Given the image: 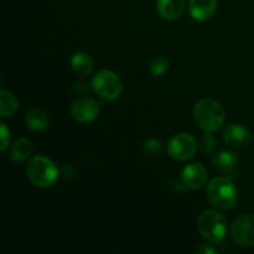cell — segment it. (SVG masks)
Returning <instances> with one entry per match:
<instances>
[{
	"instance_id": "ac0fdd59",
	"label": "cell",
	"mask_w": 254,
	"mask_h": 254,
	"mask_svg": "<svg viewBox=\"0 0 254 254\" xmlns=\"http://www.w3.org/2000/svg\"><path fill=\"white\" fill-rule=\"evenodd\" d=\"M169 67H170V61H169L168 57L164 56V55H160V56H156L151 60L149 68H150V72L153 76L160 77L168 71Z\"/></svg>"
},
{
	"instance_id": "6da1fadb",
	"label": "cell",
	"mask_w": 254,
	"mask_h": 254,
	"mask_svg": "<svg viewBox=\"0 0 254 254\" xmlns=\"http://www.w3.org/2000/svg\"><path fill=\"white\" fill-rule=\"evenodd\" d=\"M196 123L206 133H213L223 126L226 119V111L220 102L211 98L201 99L193 109Z\"/></svg>"
},
{
	"instance_id": "ffe728a7",
	"label": "cell",
	"mask_w": 254,
	"mask_h": 254,
	"mask_svg": "<svg viewBox=\"0 0 254 254\" xmlns=\"http://www.w3.org/2000/svg\"><path fill=\"white\" fill-rule=\"evenodd\" d=\"M164 149V145L163 143H161L160 140H158V139H148V140L144 143V150H145V153L150 154V155H158V154H160L161 151H163Z\"/></svg>"
},
{
	"instance_id": "9a60e30c",
	"label": "cell",
	"mask_w": 254,
	"mask_h": 254,
	"mask_svg": "<svg viewBox=\"0 0 254 254\" xmlns=\"http://www.w3.org/2000/svg\"><path fill=\"white\" fill-rule=\"evenodd\" d=\"M32 154V143L26 138H20L12 144L10 149V159L15 163L27 160Z\"/></svg>"
},
{
	"instance_id": "277c9868",
	"label": "cell",
	"mask_w": 254,
	"mask_h": 254,
	"mask_svg": "<svg viewBox=\"0 0 254 254\" xmlns=\"http://www.w3.org/2000/svg\"><path fill=\"white\" fill-rule=\"evenodd\" d=\"M197 230L206 241L220 243L227 235V218L216 210H206L198 217Z\"/></svg>"
},
{
	"instance_id": "8fae6325",
	"label": "cell",
	"mask_w": 254,
	"mask_h": 254,
	"mask_svg": "<svg viewBox=\"0 0 254 254\" xmlns=\"http://www.w3.org/2000/svg\"><path fill=\"white\" fill-rule=\"evenodd\" d=\"M217 0H189V11L197 21H206L215 15Z\"/></svg>"
},
{
	"instance_id": "e0dca14e",
	"label": "cell",
	"mask_w": 254,
	"mask_h": 254,
	"mask_svg": "<svg viewBox=\"0 0 254 254\" xmlns=\"http://www.w3.org/2000/svg\"><path fill=\"white\" fill-rule=\"evenodd\" d=\"M19 108V102L17 98L7 89L0 91V116L2 118H7L16 113Z\"/></svg>"
},
{
	"instance_id": "ba28073f",
	"label": "cell",
	"mask_w": 254,
	"mask_h": 254,
	"mask_svg": "<svg viewBox=\"0 0 254 254\" xmlns=\"http://www.w3.org/2000/svg\"><path fill=\"white\" fill-rule=\"evenodd\" d=\"M102 103L92 98H78L71 106V114L77 122L89 123L99 116Z\"/></svg>"
},
{
	"instance_id": "44dd1931",
	"label": "cell",
	"mask_w": 254,
	"mask_h": 254,
	"mask_svg": "<svg viewBox=\"0 0 254 254\" xmlns=\"http://www.w3.org/2000/svg\"><path fill=\"white\" fill-rule=\"evenodd\" d=\"M0 135H1V146H0V151L4 153L10 144V130L4 123L0 124Z\"/></svg>"
},
{
	"instance_id": "5bb4252c",
	"label": "cell",
	"mask_w": 254,
	"mask_h": 254,
	"mask_svg": "<svg viewBox=\"0 0 254 254\" xmlns=\"http://www.w3.org/2000/svg\"><path fill=\"white\" fill-rule=\"evenodd\" d=\"M25 122H26L27 128L34 131L45 130V129L49 128L50 124V119L46 112L39 108L30 109L26 116H25Z\"/></svg>"
},
{
	"instance_id": "5b68a950",
	"label": "cell",
	"mask_w": 254,
	"mask_h": 254,
	"mask_svg": "<svg viewBox=\"0 0 254 254\" xmlns=\"http://www.w3.org/2000/svg\"><path fill=\"white\" fill-rule=\"evenodd\" d=\"M92 87L99 97L107 101L117 99L123 91L121 77L116 72L109 71V69H102L97 72L92 81Z\"/></svg>"
},
{
	"instance_id": "2e32d148",
	"label": "cell",
	"mask_w": 254,
	"mask_h": 254,
	"mask_svg": "<svg viewBox=\"0 0 254 254\" xmlns=\"http://www.w3.org/2000/svg\"><path fill=\"white\" fill-rule=\"evenodd\" d=\"M71 67L76 73L81 74V76H87L93 69V61L86 52H74L71 57Z\"/></svg>"
},
{
	"instance_id": "9c48e42d",
	"label": "cell",
	"mask_w": 254,
	"mask_h": 254,
	"mask_svg": "<svg viewBox=\"0 0 254 254\" xmlns=\"http://www.w3.org/2000/svg\"><path fill=\"white\" fill-rule=\"evenodd\" d=\"M181 179H183L184 185L188 186L189 189H200L207 181V171L201 164L192 163L189 164L184 168L181 173Z\"/></svg>"
},
{
	"instance_id": "4fadbf2b",
	"label": "cell",
	"mask_w": 254,
	"mask_h": 254,
	"mask_svg": "<svg viewBox=\"0 0 254 254\" xmlns=\"http://www.w3.org/2000/svg\"><path fill=\"white\" fill-rule=\"evenodd\" d=\"M158 12L165 20H175L183 15L185 0H158Z\"/></svg>"
},
{
	"instance_id": "7a4b0ae2",
	"label": "cell",
	"mask_w": 254,
	"mask_h": 254,
	"mask_svg": "<svg viewBox=\"0 0 254 254\" xmlns=\"http://www.w3.org/2000/svg\"><path fill=\"white\" fill-rule=\"evenodd\" d=\"M207 198L220 210H231L238 201V190L228 176L215 178L206 188Z\"/></svg>"
},
{
	"instance_id": "52a82bcc",
	"label": "cell",
	"mask_w": 254,
	"mask_h": 254,
	"mask_svg": "<svg viewBox=\"0 0 254 254\" xmlns=\"http://www.w3.org/2000/svg\"><path fill=\"white\" fill-rule=\"evenodd\" d=\"M230 233L236 245L241 247L254 246V215L238 216L231 225Z\"/></svg>"
},
{
	"instance_id": "d6986e66",
	"label": "cell",
	"mask_w": 254,
	"mask_h": 254,
	"mask_svg": "<svg viewBox=\"0 0 254 254\" xmlns=\"http://www.w3.org/2000/svg\"><path fill=\"white\" fill-rule=\"evenodd\" d=\"M216 148V140L211 133H206L200 139V149L203 154H211Z\"/></svg>"
},
{
	"instance_id": "30bf717a",
	"label": "cell",
	"mask_w": 254,
	"mask_h": 254,
	"mask_svg": "<svg viewBox=\"0 0 254 254\" xmlns=\"http://www.w3.org/2000/svg\"><path fill=\"white\" fill-rule=\"evenodd\" d=\"M223 140L231 148H243L251 140V131L241 124H230L223 131Z\"/></svg>"
},
{
	"instance_id": "8992f818",
	"label": "cell",
	"mask_w": 254,
	"mask_h": 254,
	"mask_svg": "<svg viewBox=\"0 0 254 254\" xmlns=\"http://www.w3.org/2000/svg\"><path fill=\"white\" fill-rule=\"evenodd\" d=\"M196 150H197V141L189 133H178L169 140V155L178 161L189 160L195 155Z\"/></svg>"
},
{
	"instance_id": "7402d4cb",
	"label": "cell",
	"mask_w": 254,
	"mask_h": 254,
	"mask_svg": "<svg viewBox=\"0 0 254 254\" xmlns=\"http://www.w3.org/2000/svg\"><path fill=\"white\" fill-rule=\"evenodd\" d=\"M195 253H201V254H213L216 253V250H213L212 247H210L208 245H203L201 246V247H198L197 250L195 251Z\"/></svg>"
},
{
	"instance_id": "3957f363",
	"label": "cell",
	"mask_w": 254,
	"mask_h": 254,
	"mask_svg": "<svg viewBox=\"0 0 254 254\" xmlns=\"http://www.w3.org/2000/svg\"><path fill=\"white\" fill-rule=\"evenodd\" d=\"M26 175L30 183L36 188H50L59 179V168L46 156H35L26 166Z\"/></svg>"
},
{
	"instance_id": "7c38bea8",
	"label": "cell",
	"mask_w": 254,
	"mask_h": 254,
	"mask_svg": "<svg viewBox=\"0 0 254 254\" xmlns=\"http://www.w3.org/2000/svg\"><path fill=\"white\" fill-rule=\"evenodd\" d=\"M237 163H238L237 155L231 150L218 151L212 159L213 168L227 176L235 175Z\"/></svg>"
}]
</instances>
